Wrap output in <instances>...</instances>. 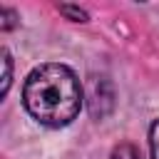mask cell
<instances>
[{"label":"cell","instance_id":"cell-1","mask_svg":"<svg viewBox=\"0 0 159 159\" xmlns=\"http://www.w3.org/2000/svg\"><path fill=\"white\" fill-rule=\"evenodd\" d=\"M22 104L35 122L45 127H65L82 107L80 80L67 65H40L25 80Z\"/></svg>","mask_w":159,"mask_h":159},{"label":"cell","instance_id":"cell-2","mask_svg":"<svg viewBox=\"0 0 159 159\" xmlns=\"http://www.w3.org/2000/svg\"><path fill=\"white\" fill-rule=\"evenodd\" d=\"M109 159H142V152H139L134 144L124 142V144H117V147L112 149V157H109Z\"/></svg>","mask_w":159,"mask_h":159},{"label":"cell","instance_id":"cell-4","mask_svg":"<svg viewBox=\"0 0 159 159\" xmlns=\"http://www.w3.org/2000/svg\"><path fill=\"white\" fill-rule=\"evenodd\" d=\"M60 10H62L65 15H70L72 20H80V22H84V20H87V12H84V10H80V7H70V5H60Z\"/></svg>","mask_w":159,"mask_h":159},{"label":"cell","instance_id":"cell-3","mask_svg":"<svg viewBox=\"0 0 159 159\" xmlns=\"http://www.w3.org/2000/svg\"><path fill=\"white\" fill-rule=\"evenodd\" d=\"M149 147H152V159H159V119L149 129Z\"/></svg>","mask_w":159,"mask_h":159},{"label":"cell","instance_id":"cell-5","mask_svg":"<svg viewBox=\"0 0 159 159\" xmlns=\"http://www.w3.org/2000/svg\"><path fill=\"white\" fill-rule=\"evenodd\" d=\"M2 60H5V87H2V94L7 92V87H10V55H7V50H2Z\"/></svg>","mask_w":159,"mask_h":159}]
</instances>
